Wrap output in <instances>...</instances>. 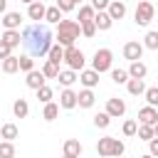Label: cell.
<instances>
[{
	"mask_svg": "<svg viewBox=\"0 0 158 158\" xmlns=\"http://www.w3.org/2000/svg\"><path fill=\"white\" fill-rule=\"evenodd\" d=\"M22 44L27 47V52L32 57H47L49 47H52V32L47 27H40V25H27L22 32Z\"/></svg>",
	"mask_w": 158,
	"mask_h": 158,
	"instance_id": "cell-1",
	"label": "cell"
},
{
	"mask_svg": "<svg viewBox=\"0 0 158 158\" xmlns=\"http://www.w3.org/2000/svg\"><path fill=\"white\" fill-rule=\"evenodd\" d=\"M79 35H81V25L77 20H59L57 22V40H59L57 44L72 47L74 40H79Z\"/></svg>",
	"mask_w": 158,
	"mask_h": 158,
	"instance_id": "cell-2",
	"label": "cell"
},
{
	"mask_svg": "<svg viewBox=\"0 0 158 158\" xmlns=\"http://www.w3.org/2000/svg\"><path fill=\"white\" fill-rule=\"evenodd\" d=\"M153 15H156L153 2L141 0V2H138V7H136V12H133V20H136V25H138V27H146V25L153 20Z\"/></svg>",
	"mask_w": 158,
	"mask_h": 158,
	"instance_id": "cell-3",
	"label": "cell"
},
{
	"mask_svg": "<svg viewBox=\"0 0 158 158\" xmlns=\"http://www.w3.org/2000/svg\"><path fill=\"white\" fill-rule=\"evenodd\" d=\"M64 62H67V67L69 69H74V72H81L84 69V52L79 49V47H64Z\"/></svg>",
	"mask_w": 158,
	"mask_h": 158,
	"instance_id": "cell-4",
	"label": "cell"
},
{
	"mask_svg": "<svg viewBox=\"0 0 158 158\" xmlns=\"http://www.w3.org/2000/svg\"><path fill=\"white\" fill-rule=\"evenodd\" d=\"M111 62H114V54H111V49L101 47V49H96V52H94L91 69H96L99 74H101V72H109V69H111Z\"/></svg>",
	"mask_w": 158,
	"mask_h": 158,
	"instance_id": "cell-5",
	"label": "cell"
},
{
	"mask_svg": "<svg viewBox=\"0 0 158 158\" xmlns=\"http://www.w3.org/2000/svg\"><path fill=\"white\" fill-rule=\"evenodd\" d=\"M106 114L111 116V118H118V116H123L126 114V101L123 99H106Z\"/></svg>",
	"mask_w": 158,
	"mask_h": 158,
	"instance_id": "cell-6",
	"label": "cell"
},
{
	"mask_svg": "<svg viewBox=\"0 0 158 158\" xmlns=\"http://www.w3.org/2000/svg\"><path fill=\"white\" fill-rule=\"evenodd\" d=\"M114 143H116L114 136H104V138H99V143H96V153H99L101 158L114 156Z\"/></svg>",
	"mask_w": 158,
	"mask_h": 158,
	"instance_id": "cell-7",
	"label": "cell"
},
{
	"mask_svg": "<svg viewBox=\"0 0 158 158\" xmlns=\"http://www.w3.org/2000/svg\"><path fill=\"white\" fill-rule=\"evenodd\" d=\"M123 57L131 59V62L141 59V57H143V44H141V42H126V44H123Z\"/></svg>",
	"mask_w": 158,
	"mask_h": 158,
	"instance_id": "cell-8",
	"label": "cell"
},
{
	"mask_svg": "<svg viewBox=\"0 0 158 158\" xmlns=\"http://www.w3.org/2000/svg\"><path fill=\"white\" fill-rule=\"evenodd\" d=\"M79 81L86 86V89H94L99 84V72L96 69H81L79 72Z\"/></svg>",
	"mask_w": 158,
	"mask_h": 158,
	"instance_id": "cell-9",
	"label": "cell"
},
{
	"mask_svg": "<svg viewBox=\"0 0 158 158\" xmlns=\"http://www.w3.org/2000/svg\"><path fill=\"white\" fill-rule=\"evenodd\" d=\"M156 121H158V109H156V106H143V109L138 111V123L153 126Z\"/></svg>",
	"mask_w": 158,
	"mask_h": 158,
	"instance_id": "cell-10",
	"label": "cell"
},
{
	"mask_svg": "<svg viewBox=\"0 0 158 158\" xmlns=\"http://www.w3.org/2000/svg\"><path fill=\"white\" fill-rule=\"evenodd\" d=\"M44 79H47V77L42 74V69H40V72H37V69H32V72H27V79H25V84H27L30 89H35V91H37L40 86H44Z\"/></svg>",
	"mask_w": 158,
	"mask_h": 158,
	"instance_id": "cell-11",
	"label": "cell"
},
{
	"mask_svg": "<svg viewBox=\"0 0 158 158\" xmlns=\"http://www.w3.org/2000/svg\"><path fill=\"white\" fill-rule=\"evenodd\" d=\"M106 12H109L111 20H121V17L126 15V5H123V0H111L109 7H106Z\"/></svg>",
	"mask_w": 158,
	"mask_h": 158,
	"instance_id": "cell-12",
	"label": "cell"
},
{
	"mask_svg": "<svg viewBox=\"0 0 158 158\" xmlns=\"http://www.w3.org/2000/svg\"><path fill=\"white\" fill-rule=\"evenodd\" d=\"M94 25H96V30H101V32H106V30H111V25H114V20L109 17V12H106V10H99V12L94 15Z\"/></svg>",
	"mask_w": 158,
	"mask_h": 158,
	"instance_id": "cell-13",
	"label": "cell"
},
{
	"mask_svg": "<svg viewBox=\"0 0 158 158\" xmlns=\"http://www.w3.org/2000/svg\"><path fill=\"white\" fill-rule=\"evenodd\" d=\"M59 106L62 109H74L77 106V91H72L69 86H64V91L59 94Z\"/></svg>",
	"mask_w": 158,
	"mask_h": 158,
	"instance_id": "cell-14",
	"label": "cell"
},
{
	"mask_svg": "<svg viewBox=\"0 0 158 158\" xmlns=\"http://www.w3.org/2000/svg\"><path fill=\"white\" fill-rule=\"evenodd\" d=\"M94 101H96V96H94L91 89H84V91L77 94V106H81V109H91Z\"/></svg>",
	"mask_w": 158,
	"mask_h": 158,
	"instance_id": "cell-15",
	"label": "cell"
},
{
	"mask_svg": "<svg viewBox=\"0 0 158 158\" xmlns=\"http://www.w3.org/2000/svg\"><path fill=\"white\" fill-rule=\"evenodd\" d=\"M44 10H47L44 2H40V0L37 2H30L27 5V17L30 20H44Z\"/></svg>",
	"mask_w": 158,
	"mask_h": 158,
	"instance_id": "cell-16",
	"label": "cell"
},
{
	"mask_svg": "<svg viewBox=\"0 0 158 158\" xmlns=\"http://www.w3.org/2000/svg\"><path fill=\"white\" fill-rule=\"evenodd\" d=\"M0 22L5 25V30H17L20 22H22V15H20V12H5Z\"/></svg>",
	"mask_w": 158,
	"mask_h": 158,
	"instance_id": "cell-17",
	"label": "cell"
},
{
	"mask_svg": "<svg viewBox=\"0 0 158 158\" xmlns=\"http://www.w3.org/2000/svg\"><path fill=\"white\" fill-rule=\"evenodd\" d=\"M146 74H148V67H146L141 59L131 62V67H128V77H131V79H143Z\"/></svg>",
	"mask_w": 158,
	"mask_h": 158,
	"instance_id": "cell-18",
	"label": "cell"
},
{
	"mask_svg": "<svg viewBox=\"0 0 158 158\" xmlns=\"http://www.w3.org/2000/svg\"><path fill=\"white\" fill-rule=\"evenodd\" d=\"M57 79H59V84H62V86H72V84L79 79V74H77L74 69H64V72H59V74H57Z\"/></svg>",
	"mask_w": 158,
	"mask_h": 158,
	"instance_id": "cell-19",
	"label": "cell"
},
{
	"mask_svg": "<svg viewBox=\"0 0 158 158\" xmlns=\"http://www.w3.org/2000/svg\"><path fill=\"white\" fill-rule=\"evenodd\" d=\"M2 40L15 49V47H20L22 44V37H20V30H5V35H2Z\"/></svg>",
	"mask_w": 158,
	"mask_h": 158,
	"instance_id": "cell-20",
	"label": "cell"
},
{
	"mask_svg": "<svg viewBox=\"0 0 158 158\" xmlns=\"http://www.w3.org/2000/svg\"><path fill=\"white\" fill-rule=\"evenodd\" d=\"M47 59H49V62H54V64L64 62V47H62V44H52V47H49V52H47Z\"/></svg>",
	"mask_w": 158,
	"mask_h": 158,
	"instance_id": "cell-21",
	"label": "cell"
},
{
	"mask_svg": "<svg viewBox=\"0 0 158 158\" xmlns=\"http://www.w3.org/2000/svg\"><path fill=\"white\" fill-rule=\"evenodd\" d=\"M126 89H128V94L141 96V94L146 91V84H143V79H128V81H126Z\"/></svg>",
	"mask_w": 158,
	"mask_h": 158,
	"instance_id": "cell-22",
	"label": "cell"
},
{
	"mask_svg": "<svg viewBox=\"0 0 158 158\" xmlns=\"http://www.w3.org/2000/svg\"><path fill=\"white\" fill-rule=\"evenodd\" d=\"M57 116H59V104L47 101V104H44V111H42V118H44V121H54Z\"/></svg>",
	"mask_w": 158,
	"mask_h": 158,
	"instance_id": "cell-23",
	"label": "cell"
},
{
	"mask_svg": "<svg viewBox=\"0 0 158 158\" xmlns=\"http://www.w3.org/2000/svg\"><path fill=\"white\" fill-rule=\"evenodd\" d=\"M12 114H15L17 118H25V116L30 114V104H27L25 99H17V101L12 104Z\"/></svg>",
	"mask_w": 158,
	"mask_h": 158,
	"instance_id": "cell-24",
	"label": "cell"
},
{
	"mask_svg": "<svg viewBox=\"0 0 158 158\" xmlns=\"http://www.w3.org/2000/svg\"><path fill=\"white\" fill-rule=\"evenodd\" d=\"M0 138L15 141V138H17V126H15V123H2V126H0Z\"/></svg>",
	"mask_w": 158,
	"mask_h": 158,
	"instance_id": "cell-25",
	"label": "cell"
},
{
	"mask_svg": "<svg viewBox=\"0 0 158 158\" xmlns=\"http://www.w3.org/2000/svg\"><path fill=\"white\" fill-rule=\"evenodd\" d=\"M64 153L67 156H81V143L77 138H67L64 141Z\"/></svg>",
	"mask_w": 158,
	"mask_h": 158,
	"instance_id": "cell-26",
	"label": "cell"
},
{
	"mask_svg": "<svg viewBox=\"0 0 158 158\" xmlns=\"http://www.w3.org/2000/svg\"><path fill=\"white\" fill-rule=\"evenodd\" d=\"M17 69H20L17 57H12V54H10V57H5V59H2V72H5V74H15Z\"/></svg>",
	"mask_w": 158,
	"mask_h": 158,
	"instance_id": "cell-27",
	"label": "cell"
},
{
	"mask_svg": "<svg viewBox=\"0 0 158 158\" xmlns=\"http://www.w3.org/2000/svg\"><path fill=\"white\" fill-rule=\"evenodd\" d=\"M42 74H44L47 79H57V74H59V64L44 59V64H42Z\"/></svg>",
	"mask_w": 158,
	"mask_h": 158,
	"instance_id": "cell-28",
	"label": "cell"
},
{
	"mask_svg": "<svg viewBox=\"0 0 158 158\" xmlns=\"http://www.w3.org/2000/svg\"><path fill=\"white\" fill-rule=\"evenodd\" d=\"M44 20H47V22H52V25H57V22L62 20V10H59L57 5L47 7V10H44Z\"/></svg>",
	"mask_w": 158,
	"mask_h": 158,
	"instance_id": "cell-29",
	"label": "cell"
},
{
	"mask_svg": "<svg viewBox=\"0 0 158 158\" xmlns=\"http://www.w3.org/2000/svg\"><path fill=\"white\" fill-rule=\"evenodd\" d=\"M94 15H96V10H94L91 5H81V7H79V25L94 20Z\"/></svg>",
	"mask_w": 158,
	"mask_h": 158,
	"instance_id": "cell-30",
	"label": "cell"
},
{
	"mask_svg": "<svg viewBox=\"0 0 158 158\" xmlns=\"http://www.w3.org/2000/svg\"><path fill=\"white\" fill-rule=\"evenodd\" d=\"M111 79H114V84H126L131 77L126 69H111Z\"/></svg>",
	"mask_w": 158,
	"mask_h": 158,
	"instance_id": "cell-31",
	"label": "cell"
},
{
	"mask_svg": "<svg viewBox=\"0 0 158 158\" xmlns=\"http://www.w3.org/2000/svg\"><path fill=\"white\" fill-rule=\"evenodd\" d=\"M136 133H138V138H141V141H151V138L156 136V133H153V126H148V123H141Z\"/></svg>",
	"mask_w": 158,
	"mask_h": 158,
	"instance_id": "cell-32",
	"label": "cell"
},
{
	"mask_svg": "<svg viewBox=\"0 0 158 158\" xmlns=\"http://www.w3.org/2000/svg\"><path fill=\"white\" fill-rule=\"evenodd\" d=\"M0 158H15V146H12V141H2V143H0Z\"/></svg>",
	"mask_w": 158,
	"mask_h": 158,
	"instance_id": "cell-33",
	"label": "cell"
},
{
	"mask_svg": "<svg viewBox=\"0 0 158 158\" xmlns=\"http://www.w3.org/2000/svg\"><path fill=\"white\" fill-rule=\"evenodd\" d=\"M143 96H146L148 106H158V86H148V89L143 91Z\"/></svg>",
	"mask_w": 158,
	"mask_h": 158,
	"instance_id": "cell-34",
	"label": "cell"
},
{
	"mask_svg": "<svg viewBox=\"0 0 158 158\" xmlns=\"http://www.w3.org/2000/svg\"><path fill=\"white\" fill-rule=\"evenodd\" d=\"M17 62H20V69H22V72H32V69H35V59H32L30 54L17 57Z\"/></svg>",
	"mask_w": 158,
	"mask_h": 158,
	"instance_id": "cell-35",
	"label": "cell"
},
{
	"mask_svg": "<svg viewBox=\"0 0 158 158\" xmlns=\"http://www.w3.org/2000/svg\"><path fill=\"white\" fill-rule=\"evenodd\" d=\"M109 123H111V116H109L106 111H101V114L94 116V126H96V128H106Z\"/></svg>",
	"mask_w": 158,
	"mask_h": 158,
	"instance_id": "cell-36",
	"label": "cell"
},
{
	"mask_svg": "<svg viewBox=\"0 0 158 158\" xmlns=\"http://www.w3.org/2000/svg\"><path fill=\"white\" fill-rule=\"evenodd\" d=\"M52 96H54V94H52V89H49V86H47V84H44V86H40V89H37V99H40V101H42V104H47V101H52Z\"/></svg>",
	"mask_w": 158,
	"mask_h": 158,
	"instance_id": "cell-37",
	"label": "cell"
},
{
	"mask_svg": "<svg viewBox=\"0 0 158 158\" xmlns=\"http://www.w3.org/2000/svg\"><path fill=\"white\" fill-rule=\"evenodd\" d=\"M143 47H148V49H158V32H148L146 40H143Z\"/></svg>",
	"mask_w": 158,
	"mask_h": 158,
	"instance_id": "cell-38",
	"label": "cell"
},
{
	"mask_svg": "<svg viewBox=\"0 0 158 158\" xmlns=\"http://www.w3.org/2000/svg\"><path fill=\"white\" fill-rule=\"evenodd\" d=\"M81 35H84V37H94V35H96V25H94V20L81 22Z\"/></svg>",
	"mask_w": 158,
	"mask_h": 158,
	"instance_id": "cell-39",
	"label": "cell"
},
{
	"mask_svg": "<svg viewBox=\"0 0 158 158\" xmlns=\"http://www.w3.org/2000/svg\"><path fill=\"white\" fill-rule=\"evenodd\" d=\"M136 131H138V123H136L133 118L123 121V136H136Z\"/></svg>",
	"mask_w": 158,
	"mask_h": 158,
	"instance_id": "cell-40",
	"label": "cell"
},
{
	"mask_svg": "<svg viewBox=\"0 0 158 158\" xmlns=\"http://www.w3.org/2000/svg\"><path fill=\"white\" fill-rule=\"evenodd\" d=\"M57 7H59L62 12H72V10L77 7V2H74V0H57Z\"/></svg>",
	"mask_w": 158,
	"mask_h": 158,
	"instance_id": "cell-41",
	"label": "cell"
},
{
	"mask_svg": "<svg viewBox=\"0 0 158 158\" xmlns=\"http://www.w3.org/2000/svg\"><path fill=\"white\" fill-rule=\"evenodd\" d=\"M12 54V47L5 42V40H0V59H5V57H10Z\"/></svg>",
	"mask_w": 158,
	"mask_h": 158,
	"instance_id": "cell-42",
	"label": "cell"
},
{
	"mask_svg": "<svg viewBox=\"0 0 158 158\" xmlns=\"http://www.w3.org/2000/svg\"><path fill=\"white\" fill-rule=\"evenodd\" d=\"M148 153H151L153 158H158V136H153V138L148 141Z\"/></svg>",
	"mask_w": 158,
	"mask_h": 158,
	"instance_id": "cell-43",
	"label": "cell"
},
{
	"mask_svg": "<svg viewBox=\"0 0 158 158\" xmlns=\"http://www.w3.org/2000/svg\"><path fill=\"white\" fill-rule=\"evenodd\" d=\"M109 2H111V0H91V7L99 12V10H106V7H109Z\"/></svg>",
	"mask_w": 158,
	"mask_h": 158,
	"instance_id": "cell-44",
	"label": "cell"
},
{
	"mask_svg": "<svg viewBox=\"0 0 158 158\" xmlns=\"http://www.w3.org/2000/svg\"><path fill=\"white\" fill-rule=\"evenodd\" d=\"M5 7H7V0H0V15L5 12Z\"/></svg>",
	"mask_w": 158,
	"mask_h": 158,
	"instance_id": "cell-45",
	"label": "cell"
},
{
	"mask_svg": "<svg viewBox=\"0 0 158 158\" xmlns=\"http://www.w3.org/2000/svg\"><path fill=\"white\" fill-rule=\"evenodd\" d=\"M153 133H156V136H158V121H156V123H153Z\"/></svg>",
	"mask_w": 158,
	"mask_h": 158,
	"instance_id": "cell-46",
	"label": "cell"
},
{
	"mask_svg": "<svg viewBox=\"0 0 158 158\" xmlns=\"http://www.w3.org/2000/svg\"><path fill=\"white\" fill-rule=\"evenodd\" d=\"M138 158H153V156H151V153H146V156H138Z\"/></svg>",
	"mask_w": 158,
	"mask_h": 158,
	"instance_id": "cell-47",
	"label": "cell"
},
{
	"mask_svg": "<svg viewBox=\"0 0 158 158\" xmlns=\"http://www.w3.org/2000/svg\"><path fill=\"white\" fill-rule=\"evenodd\" d=\"M62 158H79V156H67V153H64V156H62Z\"/></svg>",
	"mask_w": 158,
	"mask_h": 158,
	"instance_id": "cell-48",
	"label": "cell"
},
{
	"mask_svg": "<svg viewBox=\"0 0 158 158\" xmlns=\"http://www.w3.org/2000/svg\"><path fill=\"white\" fill-rule=\"evenodd\" d=\"M20 2H27V5H30V2H35V0H20Z\"/></svg>",
	"mask_w": 158,
	"mask_h": 158,
	"instance_id": "cell-49",
	"label": "cell"
},
{
	"mask_svg": "<svg viewBox=\"0 0 158 158\" xmlns=\"http://www.w3.org/2000/svg\"><path fill=\"white\" fill-rule=\"evenodd\" d=\"M74 2H84V0H74Z\"/></svg>",
	"mask_w": 158,
	"mask_h": 158,
	"instance_id": "cell-50",
	"label": "cell"
},
{
	"mask_svg": "<svg viewBox=\"0 0 158 158\" xmlns=\"http://www.w3.org/2000/svg\"><path fill=\"white\" fill-rule=\"evenodd\" d=\"M35 2H37V0H35ZM40 2H42V0H40Z\"/></svg>",
	"mask_w": 158,
	"mask_h": 158,
	"instance_id": "cell-51",
	"label": "cell"
},
{
	"mask_svg": "<svg viewBox=\"0 0 158 158\" xmlns=\"http://www.w3.org/2000/svg\"><path fill=\"white\" fill-rule=\"evenodd\" d=\"M109 158H114V156H109Z\"/></svg>",
	"mask_w": 158,
	"mask_h": 158,
	"instance_id": "cell-52",
	"label": "cell"
}]
</instances>
